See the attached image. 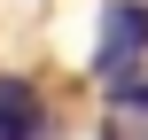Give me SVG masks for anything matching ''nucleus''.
Instances as JSON below:
<instances>
[{
    "mask_svg": "<svg viewBox=\"0 0 148 140\" xmlns=\"http://www.w3.org/2000/svg\"><path fill=\"white\" fill-rule=\"evenodd\" d=\"M140 55H148V0H109L101 8V39H94V70L125 78Z\"/></svg>",
    "mask_w": 148,
    "mask_h": 140,
    "instance_id": "1",
    "label": "nucleus"
},
{
    "mask_svg": "<svg viewBox=\"0 0 148 140\" xmlns=\"http://www.w3.org/2000/svg\"><path fill=\"white\" fill-rule=\"evenodd\" d=\"M0 140H39V101L23 86H0Z\"/></svg>",
    "mask_w": 148,
    "mask_h": 140,
    "instance_id": "2",
    "label": "nucleus"
},
{
    "mask_svg": "<svg viewBox=\"0 0 148 140\" xmlns=\"http://www.w3.org/2000/svg\"><path fill=\"white\" fill-rule=\"evenodd\" d=\"M117 101H125V109H140V117H148V78H140V86H117Z\"/></svg>",
    "mask_w": 148,
    "mask_h": 140,
    "instance_id": "3",
    "label": "nucleus"
}]
</instances>
